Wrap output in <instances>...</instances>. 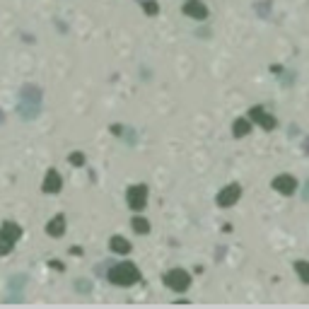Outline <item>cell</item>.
I'll return each instance as SVG.
<instances>
[{"label": "cell", "instance_id": "9", "mask_svg": "<svg viewBox=\"0 0 309 309\" xmlns=\"http://www.w3.org/2000/svg\"><path fill=\"white\" fill-rule=\"evenodd\" d=\"M44 189L49 191V194H54L60 189V179H58L56 171H49V176H46V184H44Z\"/></svg>", "mask_w": 309, "mask_h": 309}, {"label": "cell", "instance_id": "13", "mask_svg": "<svg viewBox=\"0 0 309 309\" xmlns=\"http://www.w3.org/2000/svg\"><path fill=\"white\" fill-rule=\"evenodd\" d=\"M63 225H65V220H63V218H56V220L49 225V232H51L54 237H58V234H63Z\"/></svg>", "mask_w": 309, "mask_h": 309}, {"label": "cell", "instance_id": "1", "mask_svg": "<svg viewBox=\"0 0 309 309\" xmlns=\"http://www.w3.org/2000/svg\"><path fill=\"white\" fill-rule=\"evenodd\" d=\"M138 278H140V273H138V268L133 263H118L109 273V281L116 282V285H133Z\"/></svg>", "mask_w": 309, "mask_h": 309}, {"label": "cell", "instance_id": "5", "mask_svg": "<svg viewBox=\"0 0 309 309\" xmlns=\"http://www.w3.org/2000/svg\"><path fill=\"white\" fill-rule=\"evenodd\" d=\"M273 189H276L278 194H282V196H292L295 189H297V181H295V176H290V174H281V176L273 179Z\"/></svg>", "mask_w": 309, "mask_h": 309}, {"label": "cell", "instance_id": "7", "mask_svg": "<svg viewBox=\"0 0 309 309\" xmlns=\"http://www.w3.org/2000/svg\"><path fill=\"white\" fill-rule=\"evenodd\" d=\"M184 15H189L194 20H205L208 17V7L200 0H186L184 2Z\"/></svg>", "mask_w": 309, "mask_h": 309}, {"label": "cell", "instance_id": "3", "mask_svg": "<svg viewBox=\"0 0 309 309\" xmlns=\"http://www.w3.org/2000/svg\"><path fill=\"white\" fill-rule=\"evenodd\" d=\"M145 203H147V186H131L128 189V205L133 208V210H142L145 208Z\"/></svg>", "mask_w": 309, "mask_h": 309}, {"label": "cell", "instance_id": "8", "mask_svg": "<svg viewBox=\"0 0 309 309\" xmlns=\"http://www.w3.org/2000/svg\"><path fill=\"white\" fill-rule=\"evenodd\" d=\"M249 131H252V121H249V118H239V121L234 123V136H237V138H244Z\"/></svg>", "mask_w": 309, "mask_h": 309}, {"label": "cell", "instance_id": "2", "mask_svg": "<svg viewBox=\"0 0 309 309\" xmlns=\"http://www.w3.org/2000/svg\"><path fill=\"white\" fill-rule=\"evenodd\" d=\"M189 282H191V276L186 271H181V268H174V271L165 273V285L174 292H184L189 287Z\"/></svg>", "mask_w": 309, "mask_h": 309}, {"label": "cell", "instance_id": "10", "mask_svg": "<svg viewBox=\"0 0 309 309\" xmlns=\"http://www.w3.org/2000/svg\"><path fill=\"white\" fill-rule=\"evenodd\" d=\"M112 249L116 253H128V252H131V244H128L123 237H113V239H112Z\"/></svg>", "mask_w": 309, "mask_h": 309}, {"label": "cell", "instance_id": "11", "mask_svg": "<svg viewBox=\"0 0 309 309\" xmlns=\"http://www.w3.org/2000/svg\"><path fill=\"white\" fill-rule=\"evenodd\" d=\"M133 229H136L138 234H147V232H150V223H147L145 218H133Z\"/></svg>", "mask_w": 309, "mask_h": 309}, {"label": "cell", "instance_id": "12", "mask_svg": "<svg viewBox=\"0 0 309 309\" xmlns=\"http://www.w3.org/2000/svg\"><path fill=\"white\" fill-rule=\"evenodd\" d=\"M295 268H297L300 278H302L305 282H309V263H307V261H297V263H295Z\"/></svg>", "mask_w": 309, "mask_h": 309}, {"label": "cell", "instance_id": "6", "mask_svg": "<svg viewBox=\"0 0 309 309\" xmlns=\"http://www.w3.org/2000/svg\"><path fill=\"white\" fill-rule=\"evenodd\" d=\"M249 121H256V123H261L266 131H271V128H276V118L271 116V113L266 112V109H261V107H253L252 112H249Z\"/></svg>", "mask_w": 309, "mask_h": 309}, {"label": "cell", "instance_id": "14", "mask_svg": "<svg viewBox=\"0 0 309 309\" xmlns=\"http://www.w3.org/2000/svg\"><path fill=\"white\" fill-rule=\"evenodd\" d=\"M142 2H145V10H147L150 15H155V12H157V5H155V2H147V0H142Z\"/></svg>", "mask_w": 309, "mask_h": 309}, {"label": "cell", "instance_id": "4", "mask_svg": "<svg viewBox=\"0 0 309 309\" xmlns=\"http://www.w3.org/2000/svg\"><path fill=\"white\" fill-rule=\"evenodd\" d=\"M242 196V186L239 184H229L225 186L223 191H220V196H218V205H223V208H229L232 203H237Z\"/></svg>", "mask_w": 309, "mask_h": 309}]
</instances>
